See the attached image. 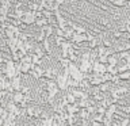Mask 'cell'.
I'll list each match as a JSON object with an SVG mask.
<instances>
[{"label":"cell","instance_id":"7","mask_svg":"<svg viewBox=\"0 0 130 126\" xmlns=\"http://www.w3.org/2000/svg\"><path fill=\"white\" fill-rule=\"evenodd\" d=\"M77 117H79L80 119H91V114L88 113V110H87V108H81Z\"/></svg>","mask_w":130,"mask_h":126},{"label":"cell","instance_id":"4","mask_svg":"<svg viewBox=\"0 0 130 126\" xmlns=\"http://www.w3.org/2000/svg\"><path fill=\"white\" fill-rule=\"evenodd\" d=\"M11 84H12V87H14L15 92H20L22 91V76L15 77V79L11 81Z\"/></svg>","mask_w":130,"mask_h":126},{"label":"cell","instance_id":"3","mask_svg":"<svg viewBox=\"0 0 130 126\" xmlns=\"http://www.w3.org/2000/svg\"><path fill=\"white\" fill-rule=\"evenodd\" d=\"M11 100L14 102L16 106H20L24 102V95H23L22 92H14L11 95Z\"/></svg>","mask_w":130,"mask_h":126},{"label":"cell","instance_id":"2","mask_svg":"<svg viewBox=\"0 0 130 126\" xmlns=\"http://www.w3.org/2000/svg\"><path fill=\"white\" fill-rule=\"evenodd\" d=\"M68 80H69V79H67V77L64 76V73H62V75H58V76H57L56 83H57V85H58L60 91H67V87H68Z\"/></svg>","mask_w":130,"mask_h":126},{"label":"cell","instance_id":"5","mask_svg":"<svg viewBox=\"0 0 130 126\" xmlns=\"http://www.w3.org/2000/svg\"><path fill=\"white\" fill-rule=\"evenodd\" d=\"M41 31H43L45 35H46V38L49 39V38H50V37L56 33V27H53L52 24H50V26H45V27H42V28H41Z\"/></svg>","mask_w":130,"mask_h":126},{"label":"cell","instance_id":"1","mask_svg":"<svg viewBox=\"0 0 130 126\" xmlns=\"http://www.w3.org/2000/svg\"><path fill=\"white\" fill-rule=\"evenodd\" d=\"M22 23H24V24H35V22H37V15H35V12H31V11H28L27 10V12L24 14L23 16H22Z\"/></svg>","mask_w":130,"mask_h":126},{"label":"cell","instance_id":"11","mask_svg":"<svg viewBox=\"0 0 130 126\" xmlns=\"http://www.w3.org/2000/svg\"><path fill=\"white\" fill-rule=\"evenodd\" d=\"M118 76H119V79L122 81H130V71L125 72V73H121V75H118Z\"/></svg>","mask_w":130,"mask_h":126},{"label":"cell","instance_id":"13","mask_svg":"<svg viewBox=\"0 0 130 126\" xmlns=\"http://www.w3.org/2000/svg\"><path fill=\"white\" fill-rule=\"evenodd\" d=\"M52 123H53V119L50 118V119H46V121H39L38 126H52Z\"/></svg>","mask_w":130,"mask_h":126},{"label":"cell","instance_id":"10","mask_svg":"<svg viewBox=\"0 0 130 126\" xmlns=\"http://www.w3.org/2000/svg\"><path fill=\"white\" fill-rule=\"evenodd\" d=\"M31 60H32V65H35V67H41V64H42V61H43L41 57L35 56L34 53L31 54Z\"/></svg>","mask_w":130,"mask_h":126},{"label":"cell","instance_id":"12","mask_svg":"<svg viewBox=\"0 0 130 126\" xmlns=\"http://www.w3.org/2000/svg\"><path fill=\"white\" fill-rule=\"evenodd\" d=\"M92 121L99 122V123H103V121H104V115H100V114H95V115L92 117Z\"/></svg>","mask_w":130,"mask_h":126},{"label":"cell","instance_id":"14","mask_svg":"<svg viewBox=\"0 0 130 126\" xmlns=\"http://www.w3.org/2000/svg\"><path fill=\"white\" fill-rule=\"evenodd\" d=\"M11 2H12V0H0L2 6H3V7H8V8L11 7Z\"/></svg>","mask_w":130,"mask_h":126},{"label":"cell","instance_id":"6","mask_svg":"<svg viewBox=\"0 0 130 126\" xmlns=\"http://www.w3.org/2000/svg\"><path fill=\"white\" fill-rule=\"evenodd\" d=\"M42 49H43V52H45V54H46V56H50V54H52L50 42H49V39H47V38L43 41V43H42Z\"/></svg>","mask_w":130,"mask_h":126},{"label":"cell","instance_id":"8","mask_svg":"<svg viewBox=\"0 0 130 126\" xmlns=\"http://www.w3.org/2000/svg\"><path fill=\"white\" fill-rule=\"evenodd\" d=\"M107 2H110L114 7H119V8L127 6V4H126V2H127V0H107Z\"/></svg>","mask_w":130,"mask_h":126},{"label":"cell","instance_id":"9","mask_svg":"<svg viewBox=\"0 0 130 126\" xmlns=\"http://www.w3.org/2000/svg\"><path fill=\"white\" fill-rule=\"evenodd\" d=\"M35 114H37V107H34V106H28L27 107V114L26 115L28 117V118H35Z\"/></svg>","mask_w":130,"mask_h":126}]
</instances>
